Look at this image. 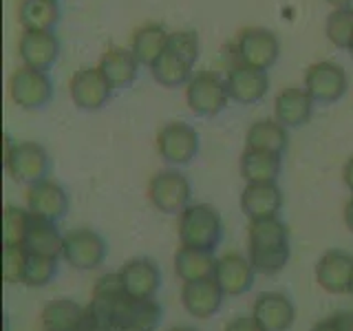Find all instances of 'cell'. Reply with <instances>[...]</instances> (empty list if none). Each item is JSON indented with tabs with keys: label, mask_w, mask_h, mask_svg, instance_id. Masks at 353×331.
<instances>
[{
	"label": "cell",
	"mask_w": 353,
	"mask_h": 331,
	"mask_svg": "<svg viewBox=\"0 0 353 331\" xmlns=\"http://www.w3.org/2000/svg\"><path fill=\"white\" fill-rule=\"evenodd\" d=\"M248 243L250 261L261 274H279L290 261V228L279 217L250 221Z\"/></svg>",
	"instance_id": "cell-1"
},
{
	"label": "cell",
	"mask_w": 353,
	"mask_h": 331,
	"mask_svg": "<svg viewBox=\"0 0 353 331\" xmlns=\"http://www.w3.org/2000/svg\"><path fill=\"white\" fill-rule=\"evenodd\" d=\"M223 237L221 214L208 203H190L179 214V241L188 248L216 250Z\"/></svg>",
	"instance_id": "cell-2"
},
{
	"label": "cell",
	"mask_w": 353,
	"mask_h": 331,
	"mask_svg": "<svg viewBox=\"0 0 353 331\" xmlns=\"http://www.w3.org/2000/svg\"><path fill=\"white\" fill-rule=\"evenodd\" d=\"M49 152L36 141L9 143L5 152V168L18 183H36L49 174Z\"/></svg>",
	"instance_id": "cell-3"
},
{
	"label": "cell",
	"mask_w": 353,
	"mask_h": 331,
	"mask_svg": "<svg viewBox=\"0 0 353 331\" xmlns=\"http://www.w3.org/2000/svg\"><path fill=\"white\" fill-rule=\"evenodd\" d=\"M9 95L16 106L25 110H38L51 102L53 82L47 71L22 64L9 77Z\"/></svg>",
	"instance_id": "cell-4"
},
{
	"label": "cell",
	"mask_w": 353,
	"mask_h": 331,
	"mask_svg": "<svg viewBox=\"0 0 353 331\" xmlns=\"http://www.w3.org/2000/svg\"><path fill=\"white\" fill-rule=\"evenodd\" d=\"M185 102L194 115L214 117L223 110L230 102V93L225 80L212 71H201L190 77L185 84Z\"/></svg>",
	"instance_id": "cell-5"
},
{
	"label": "cell",
	"mask_w": 353,
	"mask_h": 331,
	"mask_svg": "<svg viewBox=\"0 0 353 331\" xmlns=\"http://www.w3.org/2000/svg\"><path fill=\"white\" fill-rule=\"evenodd\" d=\"M192 185L179 170H161L148 183L150 203L163 214H181L190 205Z\"/></svg>",
	"instance_id": "cell-6"
},
{
	"label": "cell",
	"mask_w": 353,
	"mask_h": 331,
	"mask_svg": "<svg viewBox=\"0 0 353 331\" xmlns=\"http://www.w3.org/2000/svg\"><path fill=\"white\" fill-rule=\"evenodd\" d=\"M108 245L104 237L95 230L80 228L64 237L62 259L75 270H95L104 263Z\"/></svg>",
	"instance_id": "cell-7"
},
{
	"label": "cell",
	"mask_w": 353,
	"mask_h": 331,
	"mask_svg": "<svg viewBox=\"0 0 353 331\" xmlns=\"http://www.w3.org/2000/svg\"><path fill=\"white\" fill-rule=\"evenodd\" d=\"M347 71L336 62H316L305 73V91L316 104H334L347 93Z\"/></svg>",
	"instance_id": "cell-8"
},
{
	"label": "cell",
	"mask_w": 353,
	"mask_h": 331,
	"mask_svg": "<svg viewBox=\"0 0 353 331\" xmlns=\"http://www.w3.org/2000/svg\"><path fill=\"white\" fill-rule=\"evenodd\" d=\"M236 55H239V62L268 71L270 66L279 60L281 42L276 38V33L270 29L250 27L241 31V36L236 40Z\"/></svg>",
	"instance_id": "cell-9"
},
{
	"label": "cell",
	"mask_w": 353,
	"mask_h": 331,
	"mask_svg": "<svg viewBox=\"0 0 353 331\" xmlns=\"http://www.w3.org/2000/svg\"><path fill=\"white\" fill-rule=\"evenodd\" d=\"M157 152L168 163H190L199 152V132L185 121H170L157 132Z\"/></svg>",
	"instance_id": "cell-10"
},
{
	"label": "cell",
	"mask_w": 353,
	"mask_h": 331,
	"mask_svg": "<svg viewBox=\"0 0 353 331\" xmlns=\"http://www.w3.org/2000/svg\"><path fill=\"white\" fill-rule=\"evenodd\" d=\"M113 84L102 73L99 66L95 69H77L69 82V93L73 104L80 110H99L113 95Z\"/></svg>",
	"instance_id": "cell-11"
},
{
	"label": "cell",
	"mask_w": 353,
	"mask_h": 331,
	"mask_svg": "<svg viewBox=\"0 0 353 331\" xmlns=\"http://www.w3.org/2000/svg\"><path fill=\"white\" fill-rule=\"evenodd\" d=\"M117 274L121 292L130 301H150L161 285V272L157 263L146 257L130 259Z\"/></svg>",
	"instance_id": "cell-12"
},
{
	"label": "cell",
	"mask_w": 353,
	"mask_h": 331,
	"mask_svg": "<svg viewBox=\"0 0 353 331\" xmlns=\"http://www.w3.org/2000/svg\"><path fill=\"white\" fill-rule=\"evenodd\" d=\"M225 86L230 99H234L239 104H254L261 102L270 88V77L265 69H256V66L236 62L234 66L228 69Z\"/></svg>",
	"instance_id": "cell-13"
},
{
	"label": "cell",
	"mask_w": 353,
	"mask_h": 331,
	"mask_svg": "<svg viewBox=\"0 0 353 331\" xmlns=\"http://www.w3.org/2000/svg\"><path fill=\"white\" fill-rule=\"evenodd\" d=\"M27 210L38 219L60 221L69 212V194L53 179H40L29 185L27 190Z\"/></svg>",
	"instance_id": "cell-14"
},
{
	"label": "cell",
	"mask_w": 353,
	"mask_h": 331,
	"mask_svg": "<svg viewBox=\"0 0 353 331\" xmlns=\"http://www.w3.org/2000/svg\"><path fill=\"white\" fill-rule=\"evenodd\" d=\"M353 279V254L329 250L316 263V281L329 294H349Z\"/></svg>",
	"instance_id": "cell-15"
},
{
	"label": "cell",
	"mask_w": 353,
	"mask_h": 331,
	"mask_svg": "<svg viewBox=\"0 0 353 331\" xmlns=\"http://www.w3.org/2000/svg\"><path fill=\"white\" fill-rule=\"evenodd\" d=\"M18 55L25 66L49 71L60 55V40L53 31H22Z\"/></svg>",
	"instance_id": "cell-16"
},
{
	"label": "cell",
	"mask_w": 353,
	"mask_h": 331,
	"mask_svg": "<svg viewBox=\"0 0 353 331\" xmlns=\"http://www.w3.org/2000/svg\"><path fill=\"white\" fill-rule=\"evenodd\" d=\"M254 274H256V270H254L250 257H243L239 252H230L216 261L214 281L219 283L225 296H241L252 290Z\"/></svg>",
	"instance_id": "cell-17"
},
{
	"label": "cell",
	"mask_w": 353,
	"mask_h": 331,
	"mask_svg": "<svg viewBox=\"0 0 353 331\" xmlns=\"http://www.w3.org/2000/svg\"><path fill=\"white\" fill-rule=\"evenodd\" d=\"M252 316L265 331H287L296 320V307L281 292H263L254 301Z\"/></svg>",
	"instance_id": "cell-18"
},
{
	"label": "cell",
	"mask_w": 353,
	"mask_h": 331,
	"mask_svg": "<svg viewBox=\"0 0 353 331\" xmlns=\"http://www.w3.org/2000/svg\"><path fill=\"white\" fill-rule=\"evenodd\" d=\"M283 208V190L276 181L245 183L241 192V210L250 221L279 217Z\"/></svg>",
	"instance_id": "cell-19"
},
{
	"label": "cell",
	"mask_w": 353,
	"mask_h": 331,
	"mask_svg": "<svg viewBox=\"0 0 353 331\" xmlns=\"http://www.w3.org/2000/svg\"><path fill=\"white\" fill-rule=\"evenodd\" d=\"M223 298L225 294L214 279L183 283L181 290V303L185 307V312L192 318H201V320L214 316L221 309V305H223Z\"/></svg>",
	"instance_id": "cell-20"
},
{
	"label": "cell",
	"mask_w": 353,
	"mask_h": 331,
	"mask_svg": "<svg viewBox=\"0 0 353 331\" xmlns=\"http://www.w3.org/2000/svg\"><path fill=\"white\" fill-rule=\"evenodd\" d=\"M314 106H316L314 97L305 91V86L303 88L290 86V88H283V91L276 95L274 115L283 126L298 128V126H305L307 121L312 119Z\"/></svg>",
	"instance_id": "cell-21"
},
{
	"label": "cell",
	"mask_w": 353,
	"mask_h": 331,
	"mask_svg": "<svg viewBox=\"0 0 353 331\" xmlns=\"http://www.w3.org/2000/svg\"><path fill=\"white\" fill-rule=\"evenodd\" d=\"M216 261L219 259L214 257V250L181 245L174 254V274H176V279L183 283L214 279Z\"/></svg>",
	"instance_id": "cell-22"
},
{
	"label": "cell",
	"mask_w": 353,
	"mask_h": 331,
	"mask_svg": "<svg viewBox=\"0 0 353 331\" xmlns=\"http://www.w3.org/2000/svg\"><path fill=\"white\" fill-rule=\"evenodd\" d=\"M139 60L135 53L124 47H110L99 60V69L108 77V82L115 88H126L137 80L139 73Z\"/></svg>",
	"instance_id": "cell-23"
},
{
	"label": "cell",
	"mask_w": 353,
	"mask_h": 331,
	"mask_svg": "<svg viewBox=\"0 0 353 331\" xmlns=\"http://www.w3.org/2000/svg\"><path fill=\"white\" fill-rule=\"evenodd\" d=\"M283 168V154L245 148L241 154V177L245 183L254 181H276Z\"/></svg>",
	"instance_id": "cell-24"
},
{
	"label": "cell",
	"mask_w": 353,
	"mask_h": 331,
	"mask_svg": "<svg viewBox=\"0 0 353 331\" xmlns=\"http://www.w3.org/2000/svg\"><path fill=\"white\" fill-rule=\"evenodd\" d=\"M168 36L170 33L165 31V27L159 25V22H146V25H141L135 33H132L130 51L135 53V58L139 60L141 66H148L150 69L152 62L165 51Z\"/></svg>",
	"instance_id": "cell-25"
},
{
	"label": "cell",
	"mask_w": 353,
	"mask_h": 331,
	"mask_svg": "<svg viewBox=\"0 0 353 331\" xmlns=\"http://www.w3.org/2000/svg\"><path fill=\"white\" fill-rule=\"evenodd\" d=\"M58 221H47V219H31V228L27 232L25 239V248L29 254H42V257H53L58 259L62 257V248H64V237L58 230Z\"/></svg>",
	"instance_id": "cell-26"
},
{
	"label": "cell",
	"mask_w": 353,
	"mask_h": 331,
	"mask_svg": "<svg viewBox=\"0 0 353 331\" xmlns=\"http://www.w3.org/2000/svg\"><path fill=\"white\" fill-rule=\"evenodd\" d=\"M84 323V307L71 298H58L42 309L44 331H80Z\"/></svg>",
	"instance_id": "cell-27"
},
{
	"label": "cell",
	"mask_w": 353,
	"mask_h": 331,
	"mask_svg": "<svg viewBox=\"0 0 353 331\" xmlns=\"http://www.w3.org/2000/svg\"><path fill=\"white\" fill-rule=\"evenodd\" d=\"M287 141H290L287 126H283L279 119H259L248 128L245 148H256V150L283 154L287 148Z\"/></svg>",
	"instance_id": "cell-28"
},
{
	"label": "cell",
	"mask_w": 353,
	"mask_h": 331,
	"mask_svg": "<svg viewBox=\"0 0 353 331\" xmlns=\"http://www.w3.org/2000/svg\"><path fill=\"white\" fill-rule=\"evenodd\" d=\"M18 18L25 31H53L60 20L58 0H22Z\"/></svg>",
	"instance_id": "cell-29"
},
{
	"label": "cell",
	"mask_w": 353,
	"mask_h": 331,
	"mask_svg": "<svg viewBox=\"0 0 353 331\" xmlns=\"http://www.w3.org/2000/svg\"><path fill=\"white\" fill-rule=\"evenodd\" d=\"M150 73L157 84H161L165 88H176V86H183L190 82L192 64L183 62L181 58H176V55L170 51H163L159 58L152 62Z\"/></svg>",
	"instance_id": "cell-30"
},
{
	"label": "cell",
	"mask_w": 353,
	"mask_h": 331,
	"mask_svg": "<svg viewBox=\"0 0 353 331\" xmlns=\"http://www.w3.org/2000/svg\"><path fill=\"white\" fill-rule=\"evenodd\" d=\"M33 214L18 205H7L3 212V245H25Z\"/></svg>",
	"instance_id": "cell-31"
},
{
	"label": "cell",
	"mask_w": 353,
	"mask_h": 331,
	"mask_svg": "<svg viewBox=\"0 0 353 331\" xmlns=\"http://www.w3.org/2000/svg\"><path fill=\"white\" fill-rule=\"evenodd\" d=\"M327 40L338 49H347L353 40V7H338L325 22Z\"/></svg>",
	"instance_id": "cell-32"
},
{
	"label": "cell",
	"mask_w": 353,
	"mask_h": 331,
	"mask_svg": "<svg viewBox=\"0 0 353 331\" xmlns=\"http://www.w3.org/2000/svg\"><path fill=\"white\" fill-rule=\"evenodd\" d=\"M55 274H58V259L42 257V254H29L22 283L27 287H44L55 279Z\"/></svg>",
	"instance_id": "cell-33"
},
{
	"label": "cell",
	"mask_w": 353,
	"mask_h": 331,
	"mask_svg": "<svg viewBox=\"0 0 353 331\" xmlns=\"http://www.w3.org/2000/svg\"><path fill=\"white\" fill-rule=\"evenodd\" d=\"M29 261V250L25 245H3V279L5 283H22Z\"/></svg>",
	"instance_id": "cell-34"
},
{
	"label": "cell",
	"mask_w": 353,
	"mask_h": 331,
	"mask_svg": "<svg viewBox=\"0 0 353 331\" xmlns=\"http://www.w3.org/2000/svg\"><path fill=\"white\" fill-rule=\"evenodd\" d=\"M165 51L174 53L176 58H181L183 62L192 64L199 58V36L194 31H172L168 36V44H165Z\"/></svg>",
	"instance_id": "cell-35"
},
{
	"label": "cell",
	"mask_w": 353,
	"mask_h": 331,
	"mask_svg": "<svg viewBox=\"0 0 353 331\" xmlns=\"http://www.w3.org/2000/svg\"><path fill=\"white\" fill-rule=\"evenodd\" d=\"M309 331H353V314L351 312H338L325 320L316 323Z\"/></svg>",
	"instance_id": "cell-36"
},
{
	"label": "cell",
	"mask_w": 353,
	"mask_h": 331,
	"mask_svg": "<svg viewBox=\"0 0 353 331\" xmlns=\"http://www.w3.org/2000/svg\"><path fill=\"white\" fill-rule=\"evenodd\" d=\"M223 331H265L254 316H236L234 320H230Z\"/></svg>",
	"instance_id": "cell-37"
},
{
	"label": "cell",
	"mask_w": 353,
	"mask_h": 331,
	"mask_svg": "<svg viewBox=\"0 0 353 331\" xmlns=\"http://www.w3.org/2000/svg\"><path fill=\"white\" fill-rule=\"evenodd\" d=\"M342 179H345V185L349 188V192L353 194V157L347 159L345 170H342Z\"/></svg>",
	"instance_id": "cell-38"
},
{
	"label": "cell",
	"mask_w": 353,
	"mask_h": 331,
	"mask_svg": "<svg viewBox=\"0 0 353 331\" xmlns=\"http://www.w3.org/2000/svg\"><path fill=\"white\" fill-rule=\"evenodd\" d=\"M345 223H347V228L353 232V197L347 201V205H345Z\"/></svg>",
	"instance_id": "cell-39"
},
{
	"label": "cell",
	"mask_w": 353,
	"mask_h": 331,
	"mask_svg": "<svg viewBox=\"0 0 353 331\" xmlns=\"http://www.w3.org/2000/svg\"><path fill=\"white\" fill-rule=\"evenodd\" d=\"M327 3L334 7V9H338V7H351L353 0H327Z\"/></svg>",
	"instance_id": "cell-40"
},
{
	"label": "cell",
	"mask_w": 353,
	"mask_h": 331,
	"mask_svg": "<svg viewBox=\"0 0 353 331\" xmlns=\"http://www.w3.org/2000/svg\"><path fill=\"white\" fill-rule=\"evenodd\" d=\"M172 331H196V329H192V327H176Z\"/></svg>",
	"instance_id": "cell-41"
},
{
	"label": "cell",
	"mask_w": 353,
	"mask_h": 331,
	"mask_svg": "<svg viewBox=\"0 0 353 331\" xmlns=\"http://www.w3.org/2000/svg\"><path fill=\"white\" fill-rule=\"evenodd\" d=\"M349 294L353 296V279H351V285H349Z\"/></svg>",
	"instance_id": "cell-42"
},
{
	"label": "cell",
	"mask_w": 353,
	"mask_h": 331,
	"mask_svg": "<svg viewBox=\"0 0 353 331\" xmlns=\"http://www.w3.org/2000/svg\"><path fill=\"white\" fill-rule=\"evenodd\" d=\"M349 53L353 55V40H351V44H349Z\"/></svg>",
	"instance_id": "cell-43"
}]
</instances>
